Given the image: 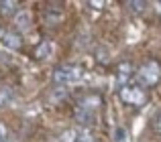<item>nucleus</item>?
<instances>
[{"instance_id":"obj_1","label":"nucleus","mask_w":161,"mask_h":142,"mask_svg":"<svg viewBox=\"0 0 161 142\" xmlns=\"http://www.w3.org/2000/svg\"><path fill=\"white\" fill-rule=\"evenodd\" d=\"M82 77V69L75 67V65H57L53 71V81L57 85H63L65 87L67 83H74Z\"/></svg>"},{"instance_id":"obj_2","label":"nucleus","mask_w":161,"mask_h":142,"mask_svg":"<svg viewBox=\"0 0 161 142\" xmlns=\"http://www.w3.org/2000/svg\"><path fill=\"white\" fill-rule=\"evenodd\" d=\"M159 77H161V67L155 61H147V63L137 71V81L145 87L155 85V83L159 81Z\"/></svg>"},{"instance_id":"obj_3","label":"nucleus","mask_w":161,"mask_h":142,"mask_svg":"<svg viewBox=\"0 0 161 142\" xmlns=\"http://www.w3.org/2000/svg\"><path fill=\"white\" fill-rule=\"evenodd\" d=\"M120 99L125 104H129V106L141 108L143 104L147 102V95H145V91L137 85H125V87H120Z\"/></svg>"},{"instance_id":"obj_4","label":"nucleus","mask_w":161,"mask_h":142,"mask_svg":"<svg viewBox=\"0 0 161 142\" xmlns=\"http://www.w3.org/2000/svg\"><path fill=\"white\" fill-rule=\"evenodd\" d=\"M130 77H133V65H130L129 61H122V63L118 65V69H116V81H118V85L125 87V83L129 81Z\"/></svg>"},{"instance_id":"obj_5","label":"nucleus","mask_w":161,"mask_h":142,"mask_svg":"<svg viewBox=\"0 0 161 142\" xmlns=\"http://www.w3.org/2000/svg\"><path fill=\"white\" fill-rule=\"evenodd\" d=\"M75 118H78V122L84 124V126H94V124H96V112L84 110V108L78 106V110H75Z\"/></svg>"},{"instance_id":"obj_6","label":"nucleus","mask_w":161,"mask_h":142,"mask_svg":"<svg viewBox=\"0 0 161 142\" xmlns=\"http://www.w3.org/2000/svg\"><path fill=\"white\" fill-rule=\"evenodd\" d=\"M2 43H4V47H8V49H12V51H14V49H20L23 39H20L19 33H4Z\"/></svg>"},{"instance_id":"obj_7","label":"nucleus","mask_w":161,"mask_h":142,"mask_svg":"<svg viewBox=\"0 0 161 142\" xmlns=\"http://www.w3.org/2000/svg\"><path fill=\"white\" fill-rule=\"evenodd\" d=\"M14 24L19 31H27L29 27H31V12H19V14L14 16Z\"/></svg>"},{"instance_id":"obj_8","label":"nucleus","mask_w":161,"mask_h":142,"mask_svg":"<svg viewBox=\"0 0 161 142\" xmlns=\"http://www.w3.org/2000/svg\"><path fill=\"white\" fill-rule=\"evenodd\" d=\"M80 108H84V110H90V112H96L100 108V98L98 95H88V98H84L82 102L78 104Z\"/></svg>"},{"instance_id":"obj_9","label":"nucleus","mask_w":161,"mask_h":142,"mask_svg":"<svg viewBox=\"0 0 161 142\" xmlns=\"http://www.w3.org/2000/svg\"><path fill=\"white\" fill-rule=\"evenodd\" d=\"M14 99V91L10 87H0V108H6Z\"/></svg>"},{"instance_id":"obj_10","label":"nucleus","mask_w":161,"mask_h":142,"mask_svg":"<svg viewBox=\"0 0 161 142\" xmlns=\"http://www.w3.org/2000/svg\"><path fill=\"white\" fill-rule=\"evenodd\" d=\"M51 51H53V45H51V41H43V43L39 45V49H37L35 57H37V59H45L47 55H51Z\"/></svg>"},{"instance_id":"obj_11","label":"nucleus","mask_w":161,"mask_h":142,"mask_svg":"<svg viewBox=\"0 0 161 142\" xmlns=\"http://www.w3.org/2000/svg\"><path fill=\"white\" fill-rule=\"evenodd\" d=\"M16 8H19V4L12 2V0H2V2H0V12H2V14H6V16L14 14Z\"/></svg>"},{"instance_id":"obj_12","label":"nucleus","mask_w":161,"mask_h":142,"mask_svg":"<svg viewBox=\"0 0 161 142\" xmlns=\"http://www.w3.org/2000/svg\"><path fill=\"white\" fill-rule=\"evenodd\" d=\"M75 142H94V136H92L90 130H80L78 132V138Z\"/></svg>"},{"instance_id":"obj_13","label":"nucleus","mask_w":161,"mask_h":142,"mask_svg":"<svg viewBox=\"0 0 161 142\" xmlns=\"http://www.w3.org/2000/svg\"><path fill=\"white\" fill-rule=\"evenodd\" d=\"M129 8L133 12H141V10H145V8H147V2H137V0H130V2H129Z\"/></svg>"},{"instance_id":"obj_14","label":"nucleus","mask_w":161,"mask_h":142,"mask_svg":"<svg viewBox=\"0 0 161 142\" xmlns=\"http://www.w3.org/2000/svg\"><path fill=\"white\" fill-rule=\"evenodd\" d=\"M75 138H78V130H67V132H63V136H61L63 142H75Z\"/></svg>"},{"instance_id":"obj_15","label":"nucleus","mask_w":161,"mask_h":142,"mask_svg":"<svg viewBox=\"0 0 161 142\" xmlns=\"http://www.w3.org/2000/svg\"><path fill=\"white\" fill-rule=\"evenodd\" d=\"M126 140V130L125 128H116L114 130V142H125Z\"/></svg>"},{"instance_id":"obj_16","label":"nucleus","mask_w":161,"mask_h":142,"mask_svg":"<svg viewBox=\"0 0 161 142\" xmlns=\"http://www.w3.org/2000/svg\"><path fill=\"white\" fill-rule=\"evenodd\" d=\"M153 128H155V132L157 134H161V112L157 116H155V120H153Z\"/></svg>"},{"instance_id":"obj_17","label":"nucleus","mask_w":161,"mask_h":142,"mask_svg":"<svg viewBox=\"0 0 161 142\" xmlns=\"http://www.w3.org/2000/svg\"><path fill=\"white\" fill-rule=\"evenodd\" d=\"M4 138H6V130H4V126L0 124V142H6Z\"/></svg>"},{"instance_id":"obj_18","label":"nucleus","mask_w":161,"mask_h":142,"mask_svg":"<svg viewBox=\"0 0 161 142\" xmlns=\"http://www.w3.org/2000/svg\"><path fill=\"white\" fill-rule=\"evenodd\" d=\"M157 6H159V12H161V2H159V4H157Z\"/></svg>"},{"instance_id":"obj_19","label":"nucleus","mask_w":161,"mask_h":142,"mask_svg":"<svg viewBox=\"0 0 161 142\" xmlns=\"http://www.w3.org/2000/svg\"><path fill=\"white\" fill-rule=\"evenodd\" d=\"M8 142H14V140H8Z\"/></svg>"}]
</instances>
